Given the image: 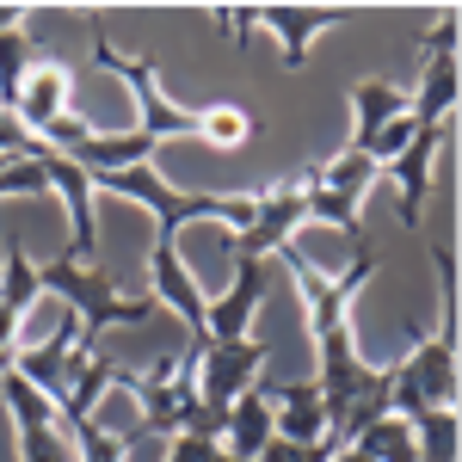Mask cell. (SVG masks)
Masks as SVG:
<instances>
[{
    "mask_svg": "<svg viewBox=\"0 0 462 462\" xmlns=\"http://www.w3.org/2000/svg\"><path fill=\"white\" fill-rule=\"evenodd\" d=\"M37 278H43L50 296H62V309L74 315V327H80V352H99V339H106L111 327H148V320L161 315L154 296H117L99 265L50 259V265H37Z\"/></svg>",
    "mask_w": 462,
    "mask_h": 462,
    "instance_id": "6da1fadb",
    "label": "cell"
},
{
    "mask_svg": "<svg viewBox=\"0 0 462 462\" xmlns=\"http://www.w3.org/2000/svg\"><path fill=\"white\" fill-rule=\"evenodd\" d=\"M376 185H383V167H376L370 154H357V148H339V154L309 161V167L296 173V191H302L309 222H327V228L352 235V241H357V216H364V204H370Z\"/></svg>",
    "mask_w": 462,
    "mask_h": 462,
    "instance_id": "7a4b0ae2",
    "label": "cell"
},
{
    "mask_svg": "<svg viewBox=\"0 0 462 462\" xmlns=\"http://www.w3.org/2000/svg\"><path fill=\"white\" fill-rule=\"evenodd\" d=\"M438 407H457V346L444 333H413V346L389 364V413L413 426Z\"/></svg>",
    "mask_w": 462,
    "mask_h": 462,
    "instance_id": "3957f363",
    "label": "cell"
},
{
    "mask_svg": "<svg viewBox=\"0 0 462 462\" xmlns=\"http://www.w3.org/2000/svg\"><path fill=\"white\" fill-rule=\"evenodd\" d=\"M265 339H185V364H191V389L204 407L228 413L247 389H259V370H265Z\"/></svg>",
    "mask_w": 462,
    "mask_h": 462,
    "instance_id": "277c9868",
    "label": "cell"
},
{
    "mask_svg": "<svg viewBox=\"0 0 462 462\" xmlns=\"http://www.w3.org/2000/svg\"><path fill=\"white\" fill-rule=\"evenodd\" d=\"M93 62L106 74H117L130 93H136V106H143V136H154V143H173V136H198V106H179V99H167V87H161V74H154V62H143V56H124L111 37H93Z\"/></svg>",
    "mask_w": 462,
    "mask_h": 462,
    "instance_id": "5b68a950",
    "label": "cell"
},
{
    "mask_svg": "<svg viewBox=\"0 0 462 462\" xmlns=\"http://www.w3.org/2000/svg\"><path fill=\"white\" fill-rule=\"evenodd\" d=\"M309 222L302 210V191L296 179H278V185H259L253 191V222L241 235H222V247L235 259H278L284 247H296V228Z\"/></svg>",
    "mask_w": 462,
    "mask_h": 462,
    "instance_id": "8992f818",
    "label": "cell"
},
{
    "mask_svg": "<svg viewBox=\"0 0 462 462\" xmlns=\"http://www.w3.org/2000/svg\"><path fill=\"white\" fill-rule=\"evenodd\" d=\"M37 167H43V185L62 198V210H69V253L62 259H74V265H99V216H93V173H80L74 161H62V154H50L43 143L25 148Z\"/></svg>",
    "mask_w": 462,
    "mask_h": 462,
    "instance_id": "52a82bcc",
    "label": "cell"
},
{
    "mask_svg": "<svg viewBox=\"0 0 462 462\" xmlns=\"http://www.w3.org/2000/svg\"><path fill=\"white\" fill-rule=\"evenodd\" d=\"M265 290H272V259H235V284L204 302V339H253Z\"/></svg>",
    "mask_w": 462,
    "mask_h": 462,
    "instance_id": "ba28073f",
    "label": "cell"
},
{
    "mask_svg": "<svg viewBox=\"0 0 462 462\" xmlns=\"http://www.w3.org/2000/svg\"><path fill=\"white\" fill-rule=\"evenodd\" d=\"M148 296H154V309H173L191 339H204V302L210 296L198 284V272L179 259V241H154L148 247Z\"/></svg>",
    "mask_w": 462,
    "mask_h": 462,
    "instance_id": "9c48e42d",
    "label": "cell"
},
{
    "mask_svg": "<svg viewBox=\"0 0 462 462\" xmlns=\"http://www.w3.org/2000/svg\"><path fill=\"white\" fill-rule=\"evenodd\" d=\"M346 19H357V6H259V32L278 37V62L284 69H302L309 50L333 25H346Z\"/></svg>",
    "mask_w": 462,
    "mask_h": 462,
    "instance_id": "30bf717a",
    "label": "cell"
},
{
    "mask_svg": "<svg viewBox=\"0 0 462 462\" xmlns=\"http://www.w3.org/2000/svg\"><path fill=\"white\" fill-rule=\"evenodd\" d=\"M444 136H450V124H444V130H413V143L383 167V179L394 185V204H401V222H407V228H420V216H426L431 167H438V154H444Z\"/></svg>",
    "mask_w": 462,
    "mask_h": 462,
    "instance_id": "8fae6325",
    "label": "cell"
},
{
    "mask_svg": "<svg viewBox=\"0 0 462 462\" xmlns=\"http://www.w3.org/2000/svg\"><path fill=\"white\" fill-rule=\"evenodd\" d=\"M69 87H74V74L62 69V62H50V56H37V69L25 74V87H19V99H13V117H19V130L25 136H43L56 117H69Z\"/></svg>",
    "mask_w": 462,
    "mask_h": 462,
    "instance_id": "7c38bea8",
    "label": "cell"
},
{
    "mask_svg": "<svg viewBox=\"0 0 462 462\" xmlns=\"http://www.w3.org/2000/svg\"><path fill=\"white\" fill-rule=\"evenodd\" d=\"M259 389L272 394V413H278V431L272 438H284V444H333L315 376H302V383H259Z\"/></svg>",
    "mask_w": 462,
    "mask_h": 462,
    "instance_id": "4fadbf2b",
    "label": "cell"
},
{
    "mask_svg": "<svg viewBox=\"0 0 462 462\" xmlns=\"http://www.w3.org/2000/svg\"><path fill=\"white\" fill-rule=\"evenodd\" d=\"M394 117H407V87H394V80H383V74L357 80V87H352V143H346V148L364 154Z\"/></svg>",
    "mask_w": 462,
    "mask_h": 462,
    "instance_id": "5bb4252c",
    "label": "cell"
},
{
    "mask_svg": "<svg viewBox=\"0 0 462 462\" xmlns=\"http://www.w3.org/2000/svg\"><path fill=\"white\" fill-rule=\"evenodd\" d=\"M111 383H124V370H117L106 352H74V357H69V389H62V426L93 420Z\"/></svg>",
    "mask_w": 462,
    "mask_h": 462,
    "instance_id": "9a60e30c",
    "label": "cell"
},
{
    "mask_svg": "<svg viewBox=\"0 0 462 462\" xmlns=\"http://www.w3.org/2000/svg\"><path fill=\"white\" fill-rule=\"evenodd\" d=\"M272 431H278V413H272V394L265 389H247L235 407H228V431H222V450L228 457L253 462L265 444H272Z\"/></svg>",
    "mask_w": 462,
    "mask_h": 462,
    "instance_id": "2e32d148",
    "label": "cell"
},
{
    "mask_svg": "<svg viewBox=\"0 0 462 462\" xmlns=\"http://www.w3.org/2000/svg\"><path fill=\"white\" fill-rule=\"evenodd\" d=\"M352 450L364 462H420V438H413V426L407 420H394V413H383L370 431H357Z\"/></svg>",
    "mask_w": 462,
    "mask_h": 462,
    "instance_id": "e0dca14e",
    "label": "cell"
},
{
    "mask_svg": "<svg viewBox=\"0 0 462 462\" xmlns=\"http://www.w3.org/2000/svg\"><path fill=\"white\" fill-rule=\"evenodd\" d=\"M37 296H43V278H37V265L25 259L19 235H6V253H0V302H6L13 315H32Z\"/></svg>",
    "mask_w": 462,
    "mask_h": 462,
    "instance_id": "ac0fdd59",
    "label": "cell"
},
{
    "mask_svg": "<svg viewBox=\"0 0 462 462\" xmlns=\"http://www.w3.org/2000/svg\"><path fill=\"white\" fill-rule=\"evenodd\" d=\"M0 401H6V420H13V431L19 426H62V407L50 401L43 389H32L25 376H0Z\"/></svg>",
    "mask_w": 462,
    "mask_h": 462,
    "instance_id": "d6986e66",
    "label": "cell"
},
{
    "mask_svg": "<svg viewBox=\"0 0 462 462\" xmlns=\"http://www.w3.org/2000/svg\"><path fill=\"white\" fill-rule=\"evenodd\" d=\"M37 50L32 32L19 25V32H0V111H13V99H19V87H25V74L37 69Z\"/></svg>",
    "mask_w": 462,
    "mask_h": 462,
    "instance_id": "ffe728a7",
    "label": "cell"
},
{
    "mask_svg": "<svg viewBox=\"0 0 462 462\" xmlns=\"http://www.w3.org/2000/svg\"><path fill=\"white\" fill-rule=\"evenodd\" d=\"M198 143H210V148H247L253 143V117L241 106H228V99L198 106Z\"/></svg>",
    "mask_w": 462,
    "mask_h": 462,
    "instance_id": "44dd1931",
    "label": "cell"
},
{
    "mask_svg": "<svg viewBox=\"0 0 462 462\" xmlns=\"http://www.w3.org/2000/svg\"><path fill=\"white\" fill-rule=\"evenodd\" d=\"M69 444H74V462H130L136 431L124 438V431H106V426H93V420H80V426H69Z\"/></svg>",
    "mask_w": 462,
    "mask_h": 462,
    "instance_id": "7402d4cb",
    "label": "cell"
},
{
    "mask_svg": "<svg viewBox=\"0 0 462 462\" xmlns=\"http://www.w3.org/2000/svg\"><path fill=\"white\" fill-rule=\"evenodd\" d=\"M413 438H420V462H457V407L420 413Z\"/></svg>",
    "mask_w": 462,
    "mask_h": 462,
    "instance_id": "603a6c76",
    "label": "cell"
},
{
    "mask_svg": "<svg viewBox=\"0 0 462 462\" xmlns=\"http://www.w3.org/2000/svg\"><path fill=\"white\" fill-rule=\"evenodd\" d=\"M19 462H74L69 426H19Z\"/></svg>",
    "mask_w": 462,
    "mask_h": 462,
    "instance_id": "cb8c5ba5",
    "label": "cell"
},
{
    "mask_svg": "<svg viewBox=\"0 0 462 462\" xmlns=\"http://www.w3.org/2000/svg\"><path fill=\"white\" fill-rule=\"evenodd\" d=\"M0 198H50L43 167H37L32 154H19V161H6V167H0Z\"/></svg>",
    "mask_w": 462,
    "mask_h": 462,
    "instance_id": "d4e9b609",
    "label": "cell"
},
{
    "mask_svg": "<svg viewBox=\"0 0 462 462\" xmlns=\"http://www.w3.org/2000/svg\"><path fill=\"white\" fill-rule=\"evenodd\" d=\"M167 462H241V457H228L222 444H210V438L179 431V438H167Z\"/></svg>",
    "mask_w": 462,
    "mask_h": 462,
    "instance_id": "484cf974",
    "label": "cell"
},
{
    "mask_svg": "<svg viewBox=\"0 0 462 462\" xmlns=\"http://www.w3.org/2000/svg\"><path fill=\"white\" fill-rule=\"evenodd\" d=\"M333 450L339 444H284V438H272L253 462H333Z\"/></svg>",
    "mask_w": 462,
    "mask_h": 462,
    "instance_id": "4316f807",
    "label": "cell"
},
{
    "mask_svg": "<svg viewBox=\"0 0 462 462\" xmlns=\"http://www.w3.org/2000/svg\"><path fill=\"white\" fill-rule=\"evenodd\" d=\"M210 19L235 37V50H247L253 32H259V6H210Z\"/></svg>",
    "mask_w": 462,
    "mask_h": 462,
    "instance_id": "83f0119b",
    "label": "cell"
},
{
    "mask_svg": "<svg viewBox=\"0 0 462 462\" xmlns=\"http://www.w3.org/2000/svg\"><path fill=\"white\" fill-rule=\"evenodd\" d=\"M19 339H25V315H13V309L0 302V376L13 370V352H19Z\"/></svg>",
    "mask_w": 462,
    "mask_h": 462,
    "instance_id": "f1b7e54d",
    "label": "cell"
},
{
    "mask_svg": "<svg viewBox=\"0 0 462 462\" xmlns=\"http://www.w3.org/2000/svg\"><path fill=\"white\" fill-rule=\"evenodd\" d=\"M19 25H25V6L6 0V6H0V32H19Z\"/></svg>",
    "mask_w": 462,
    "mask_h": 462,
    "instance_id": "f546056e",
    "label": "cell"
}]
</instances>
